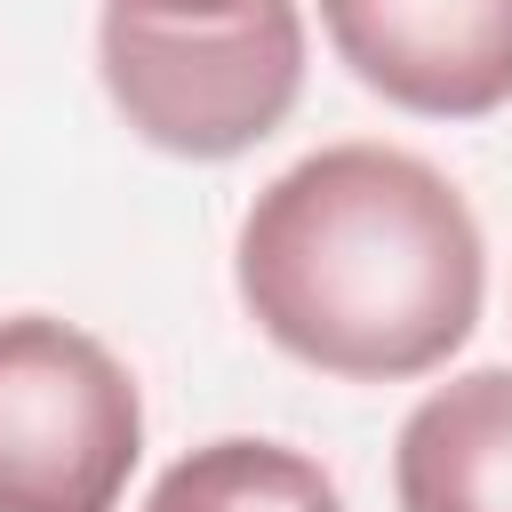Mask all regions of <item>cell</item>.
Listing matches in <instances>:
<instances>
[{"mask_svg":"<svg viewBox=\"0 0 512 512\" xmlns=\"http://www.w3.org/2000/svg\"><path fill=\"white\" fill-rule=\"evenodd\" d=\"M112 8L168 16V24H216V16H248V8H264V0H112Z\"/></svg>","mask_w":512,"mask_h":512,"instance_id":"52a82bcc","label":"cell"},{"mask_svg":"<svg viewBox=\"0 0 512 512\" xmlns=\"http://www.w3.org/2000/svg\"><path fill=\"white\" fill-rule=\"evenodd\" d=\"M232 280L288 360L352 384H400L472 336L488 264L464 192L432 160L328 144L256 192Z\"/></svg>","mask_w":512,"mask_h":512,"instance_id":"6da1fadb","label":"cell"},{"mask_svg":"<svg viewBox=\"0 0 512 512\" xmlns=\"http://www.w3.org/2000/svg\"><path fill=\"white\" fill-rule=\"evenodd\" d=\"M328 48L400 112L480 120L512 104V0H320Z\"/></svg>","mask_w":512,"mask_h":512,"instance_id":"277c9868","label":"cell"},{"mask_svg":"<svg viewBox=\"0 0 512 512\" xmlns=\"http://www.w3.org/2000/svg\"><path fill=\"white\" fill-rule=\"evenodd\" d=\"M144 456L128 368L72 320H0V512H112Z\"/></svg>","mask_w":512,"mask_h":512,"instance_id":"3957f363","label":"cell"},{"mask_svg":"<svg viewBox=\"0 0 512 512\" xmlns=\"http://www.w3.org/2000/svg\"><path fill=\"white\" fill-rule=\"evenodd\" d=\"M400 512H512V368L424 392L392 448Z\"/></svg>","mask_w":512,"mask_h":512,"instance_id":"5b68a950","label":"cell"},{"mask_svg":"<svg viewBox=\"0 0 512 512\" xmlns=\"http://www.w3.org/2000/svg\"><path fill=\"white\" fill-rule=\"evenodd\" d=\"M144 512H344L336 480L280 440H208L192 456H176Z\"/></svg>","mask_w":512,"mask_h":512,"instance_id":"8992f818","label":"cell"},{"mask_svg":"<svg viewBox=\"0 0 512 512\" xmlns=\"http://www.w3.org/2000/svg\"><path fill=\"white\" fill-rule=\"evenodd\" d=\"M96 56L120 120L144 144L176 160H232L288 120L304 88V16L296 0H264L248 16L168 24L104 0Z\"/></svg>","mask_w":512,"mask_h":512,"instance_id":"7a4b0ae2","label":"cell"}]
</instances>
